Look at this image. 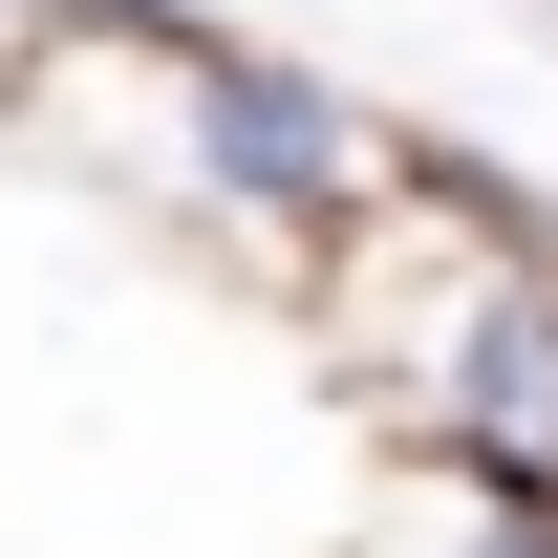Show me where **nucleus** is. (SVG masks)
<instances>
[{
  "mask_svg": "<svg viewBox=\"0 0 558 558\" xmlns=\"http://www.w3.org/2000/svg\"><path fill=\"white\" fill-rule=\"evenodd\" d=\"M409 451L473 494H558V258H473V301L409 387Z\"/></svg>",
  "mask_w": 558,
  "mask_h": 558,
  "instance_id": "obj_1",
  "label": "nucleus"
},
{
  "mask_svg": "<svg viewBox=\"0 0 558 558\" xmlns=\"http://www.w3.org/2000/svg\"><path fill=\"white\" fill-rule=\"evenodd\" d=\"M65 22H86V0H0V108H22V86L65 65Z\"/></svg>",
  "mask_w": 558,
  "mask_h": 558,
  "instance_id": "obj_2",
  "label": "nucleus"
}]
</instances>
